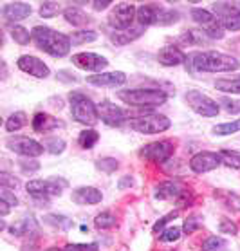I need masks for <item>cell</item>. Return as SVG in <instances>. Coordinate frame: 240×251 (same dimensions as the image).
<instances>
[{"label":"cell","mask_w":240,"mask_h":251,"mask_svg":"<svg viewBox=\"0 0 240 251\" xmlns=\"http://www.w3.org/2000/svg\"><path fill=\"white\" fill-rule=\"evenodd\" d=\"M218 155H220L222 165L240 170V152H235V150H220Z\"/></svg>","instance_id":"obj_37"},{"label":"cell","mask_w":240,"mask_h":251,"mask_svg":"<svg viewBox=\"0 0 240 251\" xmlns=\"http://www.w3.org/2000/svg\"><path fill=\"white\" fill-rule=\"evenodd\" d=\"M181 40L184 44H188V46H206V44H210V38L206 36L204 31H197V29H188V31H184L181 34Z\"/></svg>","instance_id":"obj_28"},{"label":"cell","mask_w":240,"mask_h":251,"mask_svg":"<svg viewBox=\"0 0 240 251\" xmlns=\"http://www.w3.org/2000/svg\"><path fill=\"white\" fill-rule=\"evenodd\" d=\"M44 223L51 228H56L60 231H67L72 228V219L67 215H60V213H47L44 215Z\"/></svg>","instance_id":"obj_27"},{"label":"cell","mask_w":240,"mask_h":251,"mask_svg":"<svg viewBox=\"0 0 240 251\" xmlns=\"http://www.w3.org/2000/svg\"><path fill=\"white\" fill-rule=\"evenodd\" d=\"M71 199H72V202L80 206L99 204L103 201V194L97 188H94V186H80V188L72 190Z\"/></svg>","instance_id":"obj_21"},{"label":"cell","mask_w":240,"mask_h":251,"mask_svg":"<svg viewBox=\"0 0 240 251\" xmlns=\"http://www.w3.org/2000/svg\"><path fill=\"white\" fill-rule=\"evenodd\" d=\"M186 195V188L183 186V183L179 181H163L154 188V197L157 201H170V199H179Z\"/></svg>","instance_id":"obj_18"},{"label":"cell","mask_w":240,"mask_h":251,"mask_svg":"<svg viewBox=\"0 0 240 251\" xmlns=\"http://www.w3.org/2000/svg\"><path fill=\"white\" fill-rule=\"evenodd\" d=\"M36 229V221H34L33 215H25V217H22L20 221H17V223H13L11 226H9V233L13 235V237H25V235H29L31 231H34Z\"/></svg>","instance_id":"obj_25"},{"label":"cell","mask_w":240,"mask_h":251,"mask_svg":"<svg viewBox=\"0 0 240 251\" xmlns=\"http://www.w3.org/2000/svg\"><path fill=\"white\" fill-rule=\"evenodd\" d=\"M71 63L76 65L81 71H91V73H101L103 69L109 65V60L96 52H78L72 54Z\"/></svg>","instance_id":"obj_14"},{"label":"cell","mask_w":240,"mask_h":251,"mask_svg":"<svg viewBox=\"0 0 240 251\" xmlns=\"http://www.w3.org/2000/svg\"><path fill=\"white\" fill-rule=\"evenodd\" d=\"M184 100H186L190 109L193 110L195 114L202 116V118H215L220 112L218 103L210 96L202 94L200 91H197V89H192V91L186 92Z\"/></svg>","instance_id":"obj_7"},{"label":"cell","mask_w":240,"mask_h":251,"mask_svg":"<svg viewBox=\"0 0 240 251\" xmlns=\"http://www.w3.org/2000/svg\"><path fill=\"white\" fill-rule=\"evenodd\" d=\"M137 17V7L128 2H121L112 9L109 17V25L116 31H126L132 27V24Z\"/></svg>","instance_id":"obj_12"},{"label":"cell","mask_w":240,"mask_h":251,"mask_svg":"<svg viewBox=\"0 0 240 251\" xmlns=\"http://www.w3.org/2000/svg\"><path fill=\"white\" fill-rule=\"evenodd\" d=\"M177 215H179V211L175 210V211H170V213H168V215H165V217H161L159 221H157V223L154 224V228H152V231H154V233H157L159 229L165 228L166 224L170 223V221H173V219L177 217Z\"/></svg>","instance_id":"obj_45"},{"label":"cell","mask_w":240,"mask_h":251,"mask_svg":"<svg viewBox=\"0 0 240 251\" xmlns=\"http://www.w3.org/2000/svg\"><path fill=\"white\" fill-rule=\"evenodd\" d=\"M139 155L143 159L150 161V163H155V165H161L168 161L173 155V143L170 139H161V141H154L144 145L143 149L139 150Z\"/></svg>","instance_id":"obj_13"},{"label":"cell","mask_w":240,"mask_h":251,"mask_svg":"<svg viewBox=\"0 0 240 251\" xmlns=\"http://www.w3.org/2000/svg\"><path fill=\"white\" fill-rule=\"evenodd\" d=\"M229 250V242L224 237H208V239L202 242V251H228Z\"/></svg>","instance_id":"obj_31"},{"label":"cell","mask_w":240,"mask_h":251,"mask_svg":"<svg viewBox=\"0 0 240 251\" xmlns=\"http://www.w3.org/2000/svg\"><path fill=\"white\" fill-rule=\"evenodd\" d=\"M6 149L11 150L13 154L22 155V157H38V155L44 154V145L38 143L36 139H31V137H24V136H13L6 141Z\"/></svg>","instance_id":"obj_10"},{"label":"cell","mask_w":240,"mask_h":251,"mask_svg":"<svg viewBox=\"0 0 240 251\" xmlns=\"http://www.w3.org/2000/svg\"><path fill=\"white\" fill-rule=\"evenodd\" d=\"M96 168L99 172H105V174H114L120 168V163L114 157H101L96 161Z\"/></svg>","instance_id":"obj_39"},{"label":"cell","mask_w":240,"mask_h":251,"mask_svg":"<svg viewBox=\"0 0 240 251\" xmlns=\"http://www.w3.org/2000/svg\"><path fill=\"white\" fill-rule=\"evenodd\" d=\"M33 13L31 6L27 2H9L2 7V17L6 22H18V20H24L27 18L29 15Z\"/></svg>","instance_id":"obj_22"},{"label":"cell","mask_w":240,"mask_h":251,"mask_svg":"<svg viewBox=\"0 0 240 251\" xmlns=\"http://www.w3.org/2000/svg\"><path fill=\"white\" fill-rule=\"evenodd\" d=\"M186 67L192 73H233L240 67V62L226 52L202 51L192 52L186 60Z\"/></svg>","instance_id":"obj_1"},{"label":"cell","mask_w":240,"mask_h":251,"mask_svg":"<svg viewBox=\"0 0 240 251\" xmlns=\"http://www.w3.org/2000/svg\"><path fill=\"white\" fill-rule=\"evenodd\" d=\"M11 38L17 42L18 46H27L29 42L33 40V34L29 33L24 25H13L11 27Z\"/></svg>","instance_id":"obj_35"},{"label":"cell","mask_w":240,"mask_h":251,"mask_svg":"<svg viewBox=\"0 0 240 251\" xmlns=\"http://www.w3.org/2000/svg\"><path fill=\"white\" fill-rule=\"evenodd\" d=\"M9 208H11V206L7 204L6 201H0V213H2V217H4V215H7V213H9Z\"/></svg>","instance_id":"obj_52"},{"label":"cell","mask_w":240,"mask_h":251,"mask_svg":"<svg viewBox=\"0 0 240 251\" xmlns=\"http://www.w3.org/2000/svg\"><path fill=\"white\" fill-rule=\"evenodd\" d=\"M60 126H62L60 120H56L54 116L47 114V112H38L33 118V130L38 134H47V132L56 130Z\"/></svg>","instance_id":"obj_23"},{"label":"cell","mask_w":240,"mask_h":251,"mask_svg":"<svg viewBox=\"0 0 240 251\" xmlns=\"http://www.w3.org/2000/svg\"><path fill=\"white\" fill-rule=\"evenodd\" d=\"M212 13L217 17L224 31H240V9L229 2H215Z\"/></svg>","instance_id":"obj_11"},{"label":"cell","mask_w":240,"mask_h":251,"mask_svg":"<svg viewBox=\"0 0 240 251\" xmlns=\"http://www.w3.org/2000/svg\"><path fill=\"white\" fill-rule=\"evenodd\" d=\"M212 132L215 136H231V134H237V132H240V120L226 121V123L215 125L212 128Z\"/></svg>","instance_id":"obj_33"},{"label":"cell","mask_w":240,"mask_h":251,"mask_svg":"<svg viewBox=\"0 0 240 251\" xmlns=\"http://www.w3.org/2000/svg\"><path fill=\"white\" fill-rule=\"evenodd\" d=\"M18 166L22 168L24 174H33V172L40 170V163H38V161H34V159H31V157L20 159V161H18Z\"/></svg>","instance_id":"obj_44"},{"label":"cell","mask_w":240,"mask_h":251,"mask_svg":"<svg viewBox=\"0 0 240 251\" xmlns=\"http://www.w3.org/2000/svg\"><path fill=\"white\" fill-rule=\"evenodd\" d=\"M69 103H71V114H72L74 121L87 126H94L99 121L97 105L89 96H85L83 92H71L69 94Z\"/></svg>","instance_id":"obj_5"},{"label":"cell","mask_w":240,"mask_h":251,"mask_svg":"<svg viewBox=\"0 0 240 251\" xmlns=\"http://www.w3.org/2000/svg\"><path fill=\"white\" fill-rule=\"evenodd\" d=\"M109 6H112V2H110V0H103V2L94 0V2H92V7H94L96 11H103V9H107Z\"/></svg>","instance_id":"obj_50"},{"label":"cell","mask_w":240,"mask_h":251,"mask_svg":"<svg viewBox=\"0 0 240 251\" xmlns=\"http://www.w3.org/2000/svg\"><path fill=\"white\" fill-rule=\"evenodd\" d=\"M218 105H222L224 109H226V112H229V114H240V98L235 100V98L224 96V98H220Z\"/></svg>","instance_id":"obj_42"},{"label":"cell","mask_w":240,"mask_h":251,"mask_svg":"<svg viewBox=\"0 0 240 251\" xmlns=\"http://www.w3.org/2000/svg\"><path fill=\"white\" fill-rule=\"evenodd\" d=\"M116 215L114 213H110V211H103V213H99L96 219H94V226H96L97 229H110L116 226Z\"/></svg>","instance_id":"obj_38"},{"label":"cell","mask_w":240,"mask_h":251,"mask_svg":"<svg viewBox=\"0 0 240 251\" xmlns=\"http://www.w3.org/2000/svg\"><path fill=\"white\" fill-rule=\"evenodd\" d=\"M0 197H2V199L0 201H6L7 204L11 206V208H15V206L18 204V199H17V195L13 194L11 192V188H4V186H2V192H0Z\"/></svg>","instance_id":"obj_48"},{"label":"cell","mask_w":240,"mask_h":251,"mask_svg":"<svg viewBox=\"0 0 240 251\" xmlns=\"http://www.w3.org/2000/svg\"><path fill=\"white\" fill-rule=\"evenodd\" d=\"M65 188H69V183L63 177H49V179H33L25 184L27 194L34 199H47L60 195Z\"/></svg>","instance_id":"obj_6"},{"label":"cell","mask_w":240,"mask_h":251,"mask_svg":"<svg viewBox=\"0 0 240 251\" xmlns=\"http://www.w3.org/2000/svg\"><path fill=\"white\" fill-rule=\"evenodd\" d=\"M63 18H65L71 25H76V27L87 25V24L91 22V17H89L85 11H81L80 7L72 6V4L63 9Z\"/></svg>","instance_id":"obj_26"},{"label":"cell","mask_w":240,"mask_h":251,"mask_svg":"<svg viewBox=\"0 0 240 251\" xmlns=\"http://www.w3.org/2000/svg\"><path fill=\"white\" fill-rule=\"evenodd\" d=\"M171 126V121L163 114H146L130 120V128L139 134H161Z\"/></svg>","instance_id":"obj_8"},{"label":"cell","mask_w":240,"mask_h":251,"mask_svg":"<svg viewBox=\"0 0 240 251\" xmlns=\"http://www.w3.org/2000/svg\"><path fill=\"white\" fill-rule=\"evenodd\" d=\"M31 34H33L36 47L54 58H62L65 54H69V49L72 46L71 36L60 33V31H54V29L47 27V25H34Z\"/></svg>","instance_id":"obj_2"},{"label":"cell","mask_w":240,"mask_h":251,"mask_svg":"<svg viewBox=\"0 0 240 251\" xmlns=\"http://www.w3.org/2000/svg\"><path fill=\"white\" fill-rule=\"evenodd\" d=\"M202 223H204V219L200 217V215H197V213H193V215H190V217L184 221L183 231L184 233H188V235L195 233L199 228H202Z\"/></svg>","instance_id":"obj_40"},{"label":"cell","mask_w":240,"mask_h":251,"mask_svg":"<svg viewBox=\"0 0 240 251\" xmlns=\"http://www.w3.org/2000/svg\"><path fill=\"white\" fill-rule=\"evenodd\" d=\"M181 231H183V229L177 228V226H170V228H166L165 231L159 235V240L161 242H175V240L181 239Z\"/></svg>","instance_id":"obj_43"},{"label":"cell","mask_w":240,"mask_h":251,"mask_svg":"<svg viewBox=\"0 0 240 251\" xmlns=\"http://www.w3.org/2000/svg\"><path fill=\"white\" fill-rule=\"evenodd\" d=\"M83 246V250L85 251H97L99 248H97V244H81Z\"/></svg>","instance_id":"obj_53"},{"label":"cell","mask_w":240,"mask_h":251,"mask_svg":"<svg viewBox=\"0 0 240 251\" xmlns=\"http://www.w3.org/2000/svg\"><path fill=\"white\" fill-rule=\"evenodd\" d=\"M42 145L46 147L47 152H51V154H54V155H60L63 150H65V141H63L62 137H58V136L46 137Z\"/></svg>","instance_id":"obj_36"},{"label":"cell","mask_w":240,"mask_h":251,"mask_svg":"<svg viewBox=\"0 0 240 251\" xmlns=\"http://www.w3.org/2000/svg\"><path fill=\"white\" fill-rule=\"evenodd\" d=\"M0 184L4 186V188H11L15 190L18 186V181L15 179V176H11V174H7V172H2L0 174Z\"/></svg>","instance_id":"obj_46"},{"label":"cell","mask_w":240,"mask_h":251,"mask_svg":"<svg viewBox=\"0 0 240 251\" xmlns=\"http://www.w3.org/2000/svg\"><path fill=\"white\" fill-rule=\"evenodd\" d=\"M179 11L175 9H166L157 4H143L137 7V24L148 27V25H173L179 22Z\"/></svg>","instance_id":"obj_4"},{"label":"cell","mask_w":240,"mask_h":251,"mask_svg":"<svg viewBox=\"0 0 240 251\" xmlns=\"http://www.w3.org/2000/svg\"><path fill=\"white\" fill-rule=\"evenodd\" d=\"M17 65L20 71H24L25 75L29 76H34V78H47V76L51 75V71L47 67V63H44L40 58L36 56H31V54H24L17 60Z\"/></svg>","instance_id":"obj_17"},{"label":"cell","mask_w":240,"mask_h":251,"mask_svg":"<svg viewBox=\"0 0 240 251\" xmlns=\"http://www.w3.org/2000/svg\"><path fill=\"white\" fill-rule=\"evenodd\" d=\"M143 33H144V27L137 24L136 27H130L126 29V31H114V33L110 34V42L114 46H128L130 42L137 40Z\"/></svg>","instance_id":"obj_24"},{"label":"cell","mask_w":240,"mask_h":251,"mask_svg":"<svg viewBox=\"0 0 240 251\" xmlns=\"http://www.w3.org/2000/svg\"><path fill=\"white\" fill-rule=\"evenodd\" d=\"M46 251H63V250H60V248H49V250H46Z\"/></svg>","instance_id":"obj_54"},{"label":"cell","mask_w":240,"mask_h":251,"mask_svg":"<svg viewBox=\"0 0 240 251\" xmlns=\"http://www.w3.org/2000/svg\"><path fill=\"white\" fill-rule=\"evenodd\" d=\"M222 165L220 155L217 152H197L195 155H192L190 159V168L195 174H206V172H212L215 168Z\"/></svg>","instance_id":"obj_15"},{"label":"cell","mask_w":240,"mask_h":251,"mask_svg":"<svg viewBox=\"0 0 240 251\" xmlns=\"http://www.w3.org/2000/svg\"><path fill=\"white\" fill-rule=\"evenodd\" d=\"M186 60H188V56L175 46H165L157 52V62L163 67H177V65L186 63Z\"/></svg>","instance_id":"obj_19"},{"label":"cell","mask_w":240,"mask_h":251,"mask_svg":"<svg viewBox=\"0 0 240 251\" xmlns=\"http://www.w3.org/2000/svg\"><path fill=\"white\" fill-rule=\"evenodd\" d=\"M97 112H99V120L105 121L110 126L121 125L128 118V112L125 109L118 107L116 103L109 101V100H105V101H101L97 105Z\"/></svg>","instance_id":"obj_16"},{"label":"cell","mask_w":240,"mask_h":251,"mask_svg":"<svg viewBox=\"0 0 240 251\" xmlns=\"http://www.w3.org/2000/svg\"><path fill=\"white\" fill-rule=\"evenodd\" d=\"M190 15L199 25H202V31L210 40H222L224 38V27L218 24L217 17L212 11L202 9V7H193Z\"/></svg>","instance_id":"obj_9"},{"label":"cell","mask_w":240,"mask_h":251,"mask_svg":"<svg viewBox=\"0 0 240 251\" xmlns=\"http://www.w3.org/2000/svg\"><path fill=\"white\" fill-rule=\"evenodd\" d=\"M27 125V114L22 112V110H18V112H13L6 121V130L7 132H17L20 128Z\"/></svg>","instance_id":"obj_32"},{"label":"cell","mask_w":240,"mask_h":251,"mask_svg":"<svg viewBox=\"0 0 240 251\" xmlns=\"http://www.w3.org/2000/svg\"><path fill=\"white\" fill-rule=\"evenodd\" d=\"M132 186H134V177H132V176H125V177H121L120 181H118V188H120V190L132 188Z\"/></svg>","instance_id":"obj_49"},{"label":"cell","mask_w":240,"mask_h":251,"mask_svg":"<svg viewBox=\"0 0 240 251\" xmlns=\"http://www.w3.org/2000/svg\"><path fill=\"white\" fill-rule=\"evenodd\" d=\"M63 251H85L81 244H67L63 248Z\"/></svg>","instance_id":"obj_51"},{"label":"cell","mask_w":240,"mask_h":251,"mask_svg":"<svg viewBox=\"0 0 240 251\" xmlns=\"http://www.w3.org/2000/svg\"><path fill=\"white\" fill-rule=\"evenodd\" d=\"M60 11H62V4H58V2H42L40 4V15L44 18L56 17Z\"/></svg>","instance_id":"obj_41"},{"label":"cell","mask_w":240,"mask_h":251,"mask_svg":"<svg viewBox=\"0 0 240 251\" xmlns=\"http://www.w3.org/2000/svg\"><path fill=\"white\" fill-rule=\"evenodd\" d=\"M121 101L130 105V107H159L163 103H166L168 94L159 89H125V91L116 92Z\"/></svg>","instance_id":"obj_3"},{"label":"cell","mask_w":240,"mask_h":251,"mask_svg":"<svg viewBox=\"0 0 240 251\" xmlns=\"http://www.w3.org/2000/svg\"><path fill=\"white\" fill-rule=\"evenodd\" d=\"M97 40V33L92 29H80L76 33L71 34V44L72 46H83V44H91Z\"/></svg>","instance_id":"obj_29"},{"label":"cell","mask_w":240,"mask_h":251,"mask_svg":"<svg viewBox=\"0 0 240 251\" xmlns=\"http://www.w3.org/2000/svg\"><path fill=\"white\" fill-rule=\"evenodd\" d=\"M87 83H91L94 87H120L126 83V75L121 71H114V73H99V75L87 76Z\"/></svg>","instance_id":"obj_20"},{"label":"cell","mask_w":240,"mask_h":251,"mask_svg":"<svg viewBox=\"0 0 240 251\" xmlns=\"http://www.w3.org/2000/svg\"><path fill=\"white\" fill-rule=\"evenodd\" d=\"M215 89L228 94H240V76L237 78H224L215 81Z\"/></svg>","instance_id":"obj_30"},{"label":"cell","mask_w":240,"mask_h":251,"mask_svg":"<svg viewBox=\"0 0 240 251\" xmlns=\"http://www.w3.org/2000/svg\"><path fill=\"white\" fill-rule=\"evenodd\" d=\"M218 229H220V233H226V235H237L239 233V228H237L229 219H222L220 224H218Z\"/></svg>","instance_id":"obj_47"},{"label":"cell","mask_w":240,"mask_h":251,"mask_svg":"<svg viewBox=\"0 0 240 251\" xmlns=\"http://www.w3.org/2000/svg\"><path fill=\"white\" fill-rule=\"evenodd\" d=\"M97 141H99V134L94 128H87V130L80 132V136H78V143L81 149H92Z\"/></svg>","instance_id":"obj_34"}]
</instances>
